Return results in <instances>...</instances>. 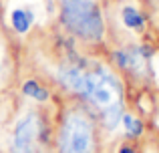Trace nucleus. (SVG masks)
I'll use <instances>...</instances> for the list:
<instances>
[{"mask_svg": "<svg viewBox=\"0 0 159 153\" xmlns=\"http://www.w3.org/2000/svg\"><path fill=\"white\" fill-rule=\"evenodd\" d=\"M58 153H99V123L85 105H70L62 111L57 131Z\"/></svg>", "mask_w": 159, "mask_h": 153, "instance_id": "1", "label": "nucleus"}, {"mask_svg": "<svg viewBox=\"0 0 159 153\" xmlns=\"http://www.w3.org/2000/svg\"><path fill=\"white\" fill-rule=\"evenodd\" d=\"M58 20L70 36L89 44L105 38V18L95 0H58Z\"/></svg>", "mask_w": 159, "mask_h": 153, "instance_id": "2", "label": "nucleus"}, {"mask_svg": "<svg viewBox=\"0 0 159 153\" xmlns=\"http://www.w3.org/2000/svg\"><path fill=\"white\" fill-rule=\"evenodd\" d=\"M83 101L89 107H93L97 113L123 101V83L119 75L103 63H89L87 89Z\"/></svg>", "mask_w": 159, "mask_h": 153, "instance_id": "3", "label": "nucleus"}, {"mask_svg": "<svg viewBox=\"0 0 159 153\" xmlns=\"http://www.w3.org/2000/svg\"><path fill=\"white\" fill-rule=\"evenodd\" d=\"M47 141V125L40 111L28 109L14 121L10 135V153H40Z\"/></svg>", "mask_w": 159, "mask_h": 153, "instance_id": "4", "label": "nucleus"}, {"mask_svg": "<svg viewBox=\"0 0 159 153\" xmlns=\"http://www.w3.org/2000/svg\"><path fill=\"white\" fill-rule=\"evenodd\" d=\"M153 48L149 44H127L117 51H113L111 61L119 71L135 79H143L149 75V61L153 56Z\"/></svg>", "mask_w": 159, "mask_h": 153, "instance_id": "5", "label": "nucleus"}, {"mask_svg": "<svg viewBox=\"0 0 159 153\" xmlns=\"http://www.w3.org/2000/svg\"><path fill=\"white\" fill-rule=\"evenodd\" d=\"M123 115H125V101H119L115 105L107 107V109L99 111L97 117H99V123H101L103 129L115 131L121 125V121H123Z\"/></svg>", "mask_w": 159, "mask_h": 153, "instance_id": "6", "label": "nucleus"}, {"mask_svg": "<svg viewBox=\"0 0 159 153\" xmlns=\"http://www.w3.org/2000/svg\"><path fill=\"white\" fill-rule=\"evenodd\" d=\"M121 22L125 24V28H129V30H133V32H143L147 20H145V14L139 8L127 4V6L121 8Z\"/></svg>", "mask_w": 159, "mask_h": 153, "instance_id": "7", "label": "nucleus"}, {"mask_svg": "<svg viewBox=\"0 0 159 153\" xmlns=\"http://www.w3.org/2000/svg\"><path fill=\"white\" fill-rule=\"evenodd\" d=\"M32 20H34V14H32V10H28V8H16V10L12 12V28H14L16 32H20V34L30 30Z\"/></svg>", "mask_w": 159, "mask_h": 153, "instance_id": "8", "label": "nucleus"}, {"mask_svg": "<svg viewBox=\"0 0 159 153\" xmlns=\"http://www.w3.org/2000/svg\"><path fill=\"white\" fill-rule=\"evenodd\" d=\"M123 129H125V135H127L129 139H139L141 135L145 133V125L143 121H141L139 117H135V115L131 113H125L123 115Z\"/></svg>", "mask_w": 159, "mask_h": 153, "instance_id": "9", "label": "nucleus"}, {"mask_svg": "<svg viewBox=\"0 0 159 153\" xmlns=\"http://www.w3.org/2000/svg\"><path fill=\"white\" fill-rule=\"evenodd\" d=\"M22 93L26 95V97L34 99V101H40V103L47 101L48 95H51L39 81H36V79H28V81L24 83V85H22Z\"/></svg>", "mask_w": 159, "mask_h": 153, "instance_id": "10", "label": "nucleus"}, {"mask_svg": "<svg viewBox=\"0 0 159 153\" xmlns=\"http://www.w3.org/2000/svg\"><path fill=\"white\" fill-rule=\"evenodd\" d=\"M8 67H10V63H8V51L0 43V89L4 87V83L8 79Z\"/></svg>", "mask_w": 159, "mask_h": 153, "instance_id": "11", "label": "nucleus"}, {"mask_svg": "<svg viewBox=\"0 0 159 153\" xmlns=\"http://www.w3.org/2000/svg\"><path fill=\"white\" fill-rule=\"evenodd\" d=\"M117 153H135V149H133L131 145H121V147H119V151H117Z\"/></svg>", "mask_w": 159, "mask_h": 153, "instance_id": "12", "label": "nucleus"}]
</instances>
